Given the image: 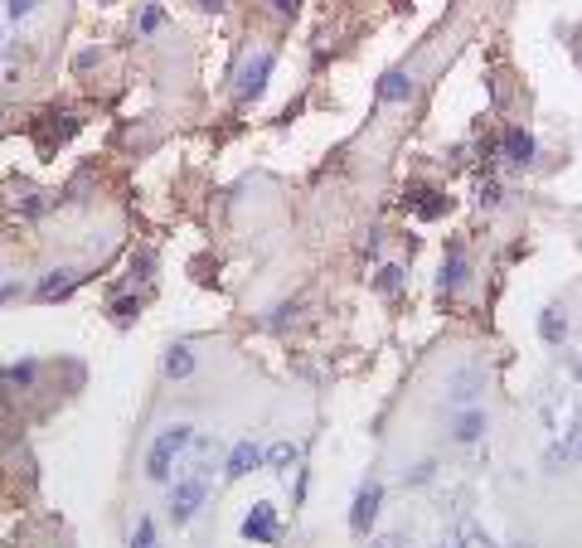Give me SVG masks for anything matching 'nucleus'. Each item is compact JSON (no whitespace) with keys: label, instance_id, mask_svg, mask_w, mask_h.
<instances>
[{"label":"nucleus","instance_id":"nucleus-1","mask_svg":"<svg viewBox=\"0 0 582 548\" xmlns=\"http://www.w3.org/2000/svg\"><path fill=\"white\" fill-rule=\"evenodd\" d=\"M194 442V427L190 422H175V427H165L161 437H156V447L146 456V476L151 481H170V471H175V461L185 456V447Z\"/></svg>","mask_w":582,"mask_h":548},{"label":"nucleus","instance_id":"nucleus-2","mask_svg":"<svg viewBox=\"0 0 582 548\" xmlns=\"http://www.w3.org/2000/svg\"><path fill=\"white\" fill-rule=\"evenodd\" d=\"M199 505H204V476L175 481V490H170V519H175V524H190V519L199 515Z\"/></svg>","mask_w":582,"mask_h":548},{"label":"nucleus","instance_id":"nucleus-3","mask_svg":"<svg viewBox=\"0 0 582 548\" xmlns=\"http://www.w3.org/2000/svg\"><path fill=\"white\" fill-rule=\"evenodd\" d=\"M379 505H384V485L369 481L364 490L355 495V510H350V529L355 534H369L374 529V519H379Z\"/></svg>","mask_w":582,"mask_h":548},{"label":"nucleus","instance_id":"nucleus-4","mask_svg":"<svg viewBox=\"0 0 582 548\" xmlns=\"http://www.w3.org/2000/svg\"><path fill=\"white\" fill-rule=\"evenodd\" d=\"M243 539L248 544H277V510L272 505H253V515L243 519Z\"/></svg>","mask_w":582,"mask_h":548},{"label":"nucleus","instance_id":"nucleus-5","mask_svg":"<svg viewBox=\"0 0 582 548\" xmlns=\"http://www.w3.org/2000/svg\"><path fill=\"white\" fill-rule=\"evenodd\" d=\"M258 466H262V447H253V442H238V447L228 452L224 476H228V481H243V476H253Z\"/></svg>","mask_w":582,"mask_h":548},{"label":"nucleus","instance_id":"nucleus-6","mask_svg":"<svg viewBox=\"0 0 582 548\" xmlns=\"http://www.w3.org/2000/svg\"><path fill=\"white\" fill-rule=\"evenodd\" d=\"M500 156H505L510 165H529L534 161V136H529L524 127H510L505 131V141H500Z\"/></svg>","mask_w":582,"mask_h":548},{"label":"nucleus","instance_id":"nucleus-7","mask_svg":"<svg viewBox=\"0 0 582 548\" xmlns=\"http://www.w3.org/2000/svg\"><path fill=\"white\" fill-rule=\"evenodd\" d=\"M267 73H272V54H258V64H248V73H243L238 93H243V97H258L262 88H267Z\"/></svg>","mask_w":582,"mask_h":548},{"label":"nucleus","instance_id":"nucleus-8","mask_svg":"<svg viewBox=\"0 0 582 548\" xmlns=\"http://www.w3.org/2000/svg\"><path fill=\"white\" fill-rule=\"evenodd\" d=\"M539 335H544L549 345H563V340H568V316H563V306H549V311L539 316Z\"/></svg>","mask_w":582,"mask_h":548},{"label":"nucleus","instance_id":"nucleus-9","mask_svg":"<svg viewBox=\"0 0 582 548\" xmlns=\"http://www.w3.org/2000/svg\"><path fill=\"white\" fill-rule=\"evenodd\" d=\"M73 282H78V277H73L68 267H59V272H49V277L39 282V301H59V296H68V291H73Z\"/></svg>","mask_w":582,"mask_h":548},{"label":"nucleus","instance_id":"nucleus-10","mask_svg":"<svg viewBox=\"0 0 582 548\" xmlns=\"http://www.w3.org/2000/svg\"><path fill=\"white\" fill-rule=\"evenodd\" d=\"M466 277V262H461V248H452V258L442 262V277H437V291H456Z\"/></svg>","mask_w":582,"mask_h":548},{"label":"nucleus","instance_id":"nucleus-11","mask_svg":"<svg viewBox=\"0 0 582 548\" xmlns=\"http://www.w3.org/2000/svg\"><path fill=\"white\" fill-rule=\"evenodd\" d=\"M379 97H384V102H408V97H413V78H403V73H388L384 83H379Z\"/></svg>","mask_w":582,"mask_h":548},{"label":"nucleus","instance_id":"nucleus-12","mask_svg":"<svg viewBox=\"0 0 582 548\" xmlns=\"http://www.w3.org/2000/svg\"><path fill=\"white\" fill-rule=\"evenodd\" d=\"M296 456H301V447H291V442H277L272 452H262V466H272V471H287V466H296Z\"/></svg>","mask_w":582,"mask_h":548},{"label":"nucleus","instance_id":"nucleus-13","mask_svg":"<svg viewBox=\"0 0 582 548\" xmlns=\"http://www.w3.org/2000/svg\"><path fill=\"white\" fill-rule=\"evenodd\" d=\"M485 432V413H461L456 418V442H476Z\"/></svg>","mask_w":582,"mask_h":548},{"label":"nucleus","instance_id":"nucleus-14","mask_svg":"<svg viewBox=\"0 0 582 548\" xmlns=\"http://www.w3.org/2000/svg\"><path fill=\"white\" fill-rule=\"evenodd\" d=\"M165 374H170V379H185V374H194V355H190V350H170V355H165Z\"/></svg>","mask_w":582,"mask_h":548},{"label":"nucleus","instance_id":"nucleus-15","mask_svg":"<svg viewBox=\"0 0 582 548\" xmlns=\"http://www.w3.org/2000/svg\"><path fill=\"white\" fill-rule=\"evenodd\" d=\"M456 548H495V539L485 534L481 524H466V529H461V544H456Z\"/></svg>","mask_w":582,"mask_h":548},{"label":"nucleus","instance_id":"nucleus-16","mask_svg":"<svg viewBox=\"0 0 582 548\" xmlns=\"http://www.w3.org/2000/svg\"><path fill=\"white\" fill-rule=\"evenodd\" d=\"M131 548H161L156 544V524H151V519H141V524L131 529Z\"/></svg>","mask_w":582,"mask_h":548},{"label":"nucleus","instance_id":"nucleus-17","mask_svg":"<svg viewBox=\"0 0 582 548\" xmlns=\"http://www.w3.org/2000/svg\"><path fill=\"white\" fill-rule=\"evenodd\" d=\"M398 287H403V272L398 267H379V291L388 296V291H398Z\"/></svg>","mask_w":582,"mask_h":548},{"label":"nucleus","instance_id":"nucleus-18","mask_svg":"<svg viewBox=\"0 0 582 548\" xmlns=\"http://www.w3.org/2000/svg\"><path fill=\"white\" fill-rule=\"evenodd\" d=\"M165 25V15H161V5H146V15H141V34H156Z\"/></svg>","mask_w":582,"mask_h":548},{"label":"nucleus","instance_id":"nucleus-19","mask_svg":"<svg viewBox=\"0 0 582 548\" xmlns=\"http://www.w3.org/2000/svg\"><path fill=\"white\" fill-rule=\"evenodd\" d=\"M413 209H418L422 219H437V214L447 209V199H413Z\"/></svg>","mask_w":582,"mask_h":548},{"label":"nucleus","instance_id":"nucleus-20","mask_svg":"<svg viewBox=\"0 0 582 548\" xmlns=\"http://www.w3.org/2000/svg\"><path fill=\"white\" fill-rule=\"evenodd\" d=\"M34 5H39V0H10V5H5V15H10V20H25Z\"/></svg>","mask_w":582,"mask_h":548},{"label":"nucleus","instance_id":"nucleus-21","mask_svg":"<svg viewBox=\"0 0 582 548\" xmlns=\"http://www.w3.org/2000/svg\"><path fill=\"white\" fill-rule=\"evenodd\" d=\"M374 548H408L398 534H384V539H374Z\"/></svg>","mask_w":582,"mask_h":548},{"label":"nucleus","instance_id":"nucleus-22","mask_svg":"<svg viewBox=\"0 0 582 548\" xmlns=\"http://www.w3.org/2000/svg\"><path fill=\"white\" fill-rule=\"evenodd\" d=\"M481 199H485V204H495V199H500V185H490V180H485V185H481Z\"/></svg>","mask_w":582,"mask_h":548},{"label":"nucleus","instance_id":"nucleus-23","mask_svg":"<svg viewBox=\"0 0 582 548\" xmlns=\"http://www.w3.org/2000/svg\"><path fill=\"white\" fill-rule=\"evenodd\" d=\"M272 5H277L282 15H296V10H301V0H272Z\"/></svg>","mask_w":582,"mask_h":548},{"label":"nucleus","instance_id":"nucleus-24","mask_svg":"<svg viewBox=\"0 0 582 548\" xmlns=\"http://www.w3.org/2000/svg\"><path fill=\"white\" fill-rule=\"evenodd\" d=\"M10 296H20V287H0V301H10Z\"/></svg>","mask_w":582,"mask_h":548},{"label":"nucleus","instance_id":"nucleus-25","mask_svg":"<svg viewBox=\"0 0 582 548\" xmlns=\"http://www.w3.org/2000/svg\"><path fill=\"white\" fill-rule=\"evenodd\" d=\"M228 0H204V10H224Z\"/></svg>","mask_w":582,"mask_h":548},{"label":"nucleus","instance_id":"nucleus-26","mask_svg":"<svg viewBox=\"0 0 582 548\" xmlns=\"http://www.w3.org/2000/svg\"><path fill=\"white\" fill-rule=\"evenodd\" d=\"M510 548H534V544H510Z\"/></svg>","mask_w":582,"mask_h":548}]
</instances>
